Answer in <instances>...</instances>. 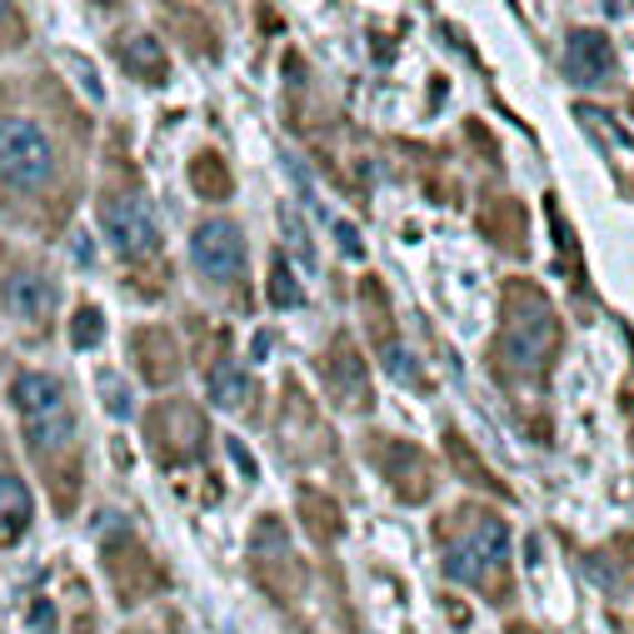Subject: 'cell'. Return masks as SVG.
I'll return each instance as SVG.
<instances>
[{"label":"cell","mask_w":634,"mask_h":634,"mask_svg":"<svg viewBox=\"0 0 634 634\" xmlns=\"http://www.w3.org/2000/svg\"><path fill=\"white\" fill-rule=\"evenodd\" d=\"M11 400H16V410H21L25 444H31L35 454H51L75 440V415H71V400H65L55 375L21 370L11 385Z\"/></svg>","instance_id":"1"},{"label":"cell","mask_w":634,"mask_h":634,"mask_svg":"<svg viewBox=\"0 0 634 634\" xmlns=\"http://www.w3.org/2000/svg\"><path fill=\"white\" fill-rule=\"evenodd\" d=\"M0 175L11 185H45L55 175V145L25 115H0Z\"/></svg>","instance_id":"2"},{"label":"cell","mask_w":634,"mask_h":634,"mask_svg":"<svg viewBox=\"0 0 634 634\" xmlns=\"http://www.w3.org/2000/svg\"><path fill=\"white\" fill-rule=\"evenodd\" d=\"M524 305H510V320H504V335H500V355L510 370H540L544 360L554 355V315L550 305H540L530 290H520Z\"/></svg>","instance_id":"3"},{"label":"cell","mask_w":634,"mask_h":634,"mask_svg":"<svg viewBox=\"0 0 634 634\" xmlns=\"http://www.w3.org/2000/svg\"><path fill=\"white\" fill-rule=\"evenodd\" d=\"M504 554H510V530H504V520L480 514V520L464 530V540H454L450 550H444V574H450L454 584H480L494 564H504Z\"/></svg>","instance_id":"4"},{"label":"cell","mask_w":634,"mask_h":634,"mask_svg":"<svg viewBox=\"0 0 634 634\" xmlns=\"http://www.w3.org/2000/svg\"><path fill=\"white\" fill-rule=\"evenodd\" d=\"M101 225H105V241H111L121 255H151L155 245H161V231H155V211H151V205H145L135 191L101 201Z\"/></svg>","instance_id":"5"},{"label":"cell","mask_w":634,"mask_h":634,"mask_svg":"<svg viewBox=\"0 0 634 634\" xmlns=\"http://www.w3.org/2000/svg\"><path fill=\"white\" fill-rule=\"evenodd\" d=\"M191 260L211 280H241L245 275V235L235 221H205L191 235Z\"/></svg>","instance_id":"6"},{"label":"cell","mask_w":634,"mask_h":634,"mask_svg":"<svg viewBox=\"0 0 634 634\" xmlns=\"http://www.w3.org/2000/svg\"><path fill=\"white\" fill-rule=\"evenodd\" d=\"M6 300L21 320H45L55 305V280L41 270V265H21V270L6 280Z\"/></svg>","instance_id":"7"},{"label":"cell","mask_w":634,"mask_h":634,"mask_svg":"<svg viewBox=\"0 0 634 634\" xmlns=\"http://www.w3.org/2000/svg\"><path fill=\"white\" fill-rule=\"evenodd\" d=\"M564 65H570V81L594 85L614 71V45L600 31H574L570 45H564Z\"/></svg>","instance_id":"8"},{"label":"cell","mask_w":634,"mask_h":634,"mask_svg":"<svg viewBox=\"0 0 634 634\" xmlns=\"http://www.w3.org/2000/svg\"><path fill=\"white\" fill-rule=\"evenodd\" d=\"M35 520V500L16 474H0V544H16Z\"/></svg>","instance_id":"9"},{"label":"cell","mask_w":634,"mask_h":634,"mask_svg":"<svg viewBox=\"0 0 634 634\" xmlns=\"http://www.w3.org/2000/svg\"><path fill=\"white\" fill-rule=\"evenodd\" d=\"M325 370H330V380H335V395H340L345 405H365L370 395H365V370H360V355L350 350V340H335V350H330V360H325Z\"/></svg>","instance_id":"10"},{"label":"cell","mask_w":634,"mask_h":634,"mask_svg":"<svg viewBox=\"0 0 634 634\" xmlns=\"http://www.w3.org/2000/svg\"><path fill=\"white\" fill-rule=\"evenodd\" d=\"M135 365H141L151 380H175V365H181V350L171 345L165 330H141L135 335Z\"/></svg>","instance_id":"11"},{"label":"cell","mask_w":634,"mask_h":634,"mask_svg":"<svg viewBox=\"0 0 634 634\" xmlns=\"http://www.w3.org/2000/svg\"><path fill=\"white\" fill-rule=\"evenodd\" d=\"M125 65H131V75L135 81H145V85L171 81V61H165V51H161L155 35H135V41L125 45Z\"/></svg>","instance_id":"12"},{"label":"cell","mask_w":634,"mask_h":634,"mask_svg":"<svg viewBox=\"0 0 634 634\" xmlns=\"http://www.w3.org/2000/svg\"><path fill=\"white\" fill-rule=\"evenodd\" d=\"M580 125H584V131H594V135H600V141L610 145V151H624V155H634V141H630V135H624L620 125H614V121H610V115H604V111H594V105H580Z\"/></svg>","instance_id":"13"},{"label":"cell","mask_w":634,"mask_h":634,"mask_svg":"<svg viewBox=\"0 0 634 634\" xmlns=\"http://www.w3.org/2000/svg\"><path fill=\"white\" fill-rule=\"evenodd\" d=\"M191 175H195V191L211 195V201L231 195V171H221V161H215V155H201V161L191 165Z\"/></svg>","instance_id":"14"},{"label":"cell","mask_w":634,"mask_h":634,"mask_svg":"<svg viewBox=\"0 0 634 634\" xmlns=\"http://www.w3.org/2000/svg\"><path fill=\"white\" fill-rule=\"evenodd\" d=\"M300 514L310 520V530L320 534V540H330V534L340 530V510H335L325 494H305V500H300Z\"/></svg>","instance_id":"15"},{"label":"cell","mask_w":634,"mask_h":634,"mask_svg":"<svg viewBox=\"0 0 634 634\" xmlns=\"http://www.w3.org/2000/svg\"><path fill=\"white\" fill-rule=\"evenodd\" d=\"M211 400L225 405V410H235V405L245 400V375L235 370V365H221V370L211 375Z\"/></svg>","instance_id":"16"},{"label":"cell","mask_w":634,"mask_h":634,"mask_svg":"<svg viewBox=\"0 0 634 634\" xmlns=\"http://www.w3.org/2000/svg\"><path fill=\"white\" fill-rule=\"evenodd\" d=\"M270 305H280V310H295V305H305V290L295 285V275H290V265H285V260L270 265Z\"/></svg>","instance_id":"17"},{"label":"cell","mask_w":634,"mask_h":634,"mask_svg":"<svg viewBox=\"0 0 634 634\" xmlns=\"http://www.w3.org/2000/svg\"><path fill=\"white\" fill-rule=\"evenodd\" d=\"M105 335V315L95 310V305H81L75 310V320H71V340H75V350H91L95 340Z\"/></svg>","instance_id":"18"},{"label":"cell","mask_w":634,"mask_h":634,"mask_svg":"<svg viewBox=\"0 0 634 634\" xmlns=\"http://www.w3.org/2000/svg\"><path fill=\"white\" fill-rule=\"evenodd\" d=\"M380 355H385V370H390V375H400L405 385H420V370H415V360L405 355V345H400V340H385V345H380Z\"/></svg>","instance_id":"19"},{"label":"cell","mask_w":634,"mask_h":634,"mask_svg":"<svg viewBox=\"0 0 634 634\" xmlns=\"http://www.w3.org/2000/svg\"><path fill=\"white\" fill-rule=\"evenodd\" d=\"M101 400L111 405V415H131V395L121 380H101Z\"/></svg>","instance_id":"20"},{"label":"cell","mask_w":634,"mask_h":634,"mask_svg":"<svg viewBox=\"0 0 634 634\" xmlns=\"http://www.w3.org/2000/svg\"><path fill=\"white\" fill-rule=\"evenodd\" d=\"M231 454H235V464H241V474H245V480H250V474H255V460H250V450H245L241 440H231Z\"/></svg>","instance_id":"21"},{"label":"cell","mask_w":634,"mask_h":634,"mask_svg":"<svg viewBox=\"0 0 634 634\" xmlns=\"http://www.w3.org/2000/svg\"><path fill=\"white\" fill-rule=\"evenodd\" d=\"M335 241H340V245H345V250H350V255H360V250H365V245H360V235H355L350 225H335Z\"/></svg>","instance_id":"22"},{"label":"cell","mask_w":634,"mask_h":634,"mask_svg":"<svg viewBox=\"0 0 634 634\" xmlns=\"http://www.w3.org/2000/svg\"><path fill=\"white\" fill-rule=\"evenodd\" d=\"M71 255H75L81 265H91V235H75V241H71Z\"/></svg>","instance_id":"23"},{"label":"cell","mask_w":634,"mask_h":634,"mask_svg":"<svg viewBox=\"0 0 634 634\" xmlns=\"http://www.w3.org/2000/svg\"><path fill=\"white\" fill-rule=\"evenodd\" d=\"M51 620H55V610H51V604H35V630H51Z\"/></svg>","instance_id":"24"},{"label":"cell","mask_w":634,"mask_h":634,"mask_svg":"<svg viewBox=\"0 0 634 634\" xmlns=\"http://www.w3.org/2000/svg\"><path fill=\"white\" fill-rule=\"evenodd\" d=\"M250 355H255V360H265V355H270V335H255V345H250Z\"/></svg>","instance_id":"25"}]
</instances>
